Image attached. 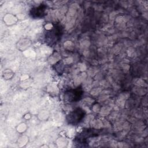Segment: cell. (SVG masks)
Instances as JSON below:
<instances>
[{
	"label": "cell",
	"mask_w": 148,
	"mask_h": 148,
	"mask_svg": "<svg viewBox=\"0 0 148 148\" xmlns=\"http://www.w3.org/2000/svg\"><path fill=\"white\" fill-rule=\"evenodd\" d=\"M83 113L82 110L80 109H77L72 113L69 116V121H73L74 123L78 122L83 117Z\"/></svg>",
	"instance_id": "1"
},
{
	"label": "cell",
	"mask_w": 148,
	"mask_h": 148,
	"mask_svg": "<svg viewBox=\"0 0 148 148\" xmlns=\"http://www.w3.org/2000/svg\"><path fill=\"white\" fill-rule=\"evenodd\" d=\"M44 9H45L44 6H39V8H36V9H35L34 10H33L32 14H36L37 17L39 16V15H40V16H42V15L44 14Z\"/></svg>",
	"instance_id": "2"
}]
</instances>
